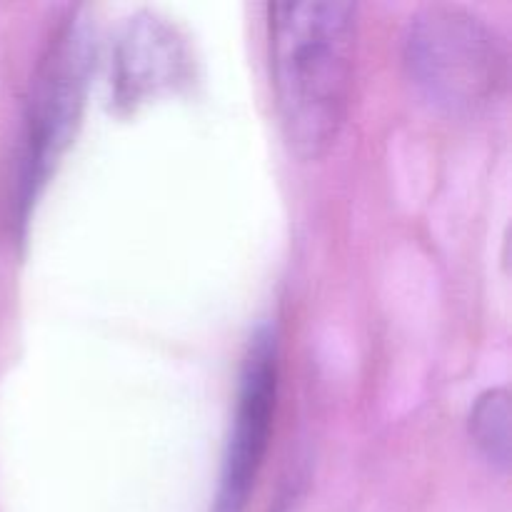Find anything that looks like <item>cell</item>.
Wrapping results in <instances>:
<instances>
[{"mask_svg": "<svg viewBox=\"0 0 512 512\" xmlns=\"http://www.w3.org/2000/svg\"><path fill=\"white\" fill-rule=\"evenodd\" d=\"M90 63L93 50L88 20L80 10H70L43 53L25 108L15 183V208L20 223H25L30 205H35L50 170L73 138L83 113Z\"/></svg>", "mask_w": 512, "mask_h": 512, "instance_id": "3", "label": "cell"}, {"mask_svg": "<svg viewBox=\"0 0 512 512\" xmlns=\"http://www.w3.org/2000/svg\"><path fill=\"white\" fill-rule=\"evenodd\" d=\"M275 105L290 148L318 160L338 140L353 90L358 5L338 0L268 5Z\"/></svg>", "mask_w": 512, "mask_h": 512, "instance_id": "1", "label": "cell"}, {"mask_svg": "<svg viewBox=\"0 0 512 512\" xmlns=\"http://www.w3.org/2000/svg\"><path fill=\"white\" fill-rule=\"evenodd\" d=\"M190 53L183 35L155 13L128 18L113 48V98L123 108H138L183 83Z\"/></svg>", "mask_w": 512, "mask_h": 512, "instance_id": "5", "label": "cell"}, {"mask_svg": "<svg viewBox=\"0 0 512 512\" xmlns=\"http://www.w3.org/2000/svg\"><path fill=\"white\" fill-rule=\"evenodd\" d=\"M510 393L505 388L485 390L475 400L468 418V433L475 450L500 473L510 468Z\"/></svg>", "mask_w": 512, "mask_h": 512, "instance_id": "6", "label": "cell"}, {"mask_svg": "<svg viewBox=\"0 0 512 512\" xmlns=\"http://www.w3.org/2000/svg\"><path fill=\"white\" fill-rule=\"evenodd\" d=\"M403 60L418 93L450 115L490 105L508 78V55L495 30L455 5H430L410 18Z\"/></svg>", "mask_w": 512, "mask_h": 512, "instance_id": "2", "label": "cell"}, {"mask_svg": "<svg viewBox=\"0 0 512 512\" xmlns=\"http://www.w3.org/2000/svg\"><path fill=\"white\" fill-rule=\"evenodd\" d=\"M280 385V350L275 328L255 330L240 368L233 425L220 468L213 512H245L273 435Z\"/></svg>", "mask_w": 512, "mask_h": 512, "instance_id": "4", "label": "cell"}]
</instances>
